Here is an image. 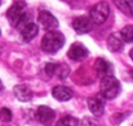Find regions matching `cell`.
<instances>
[{
    "label": "cell",
    "mask_w": 133,
    "mask_h": 126,
    "mask_svg": "<svg viewBox=\"0 0 133 126\" xmlns=\"http://www.w3.org/2000/svg\"><path fill=\"white\" fill-rule=\"evenodd\" d=\"M82 126H97V124L92 120V118H88L85 117L83 121H82Z\"/></svg>",
    "instance_id": "cell-21"
},
{
    "label": "cell",
    "mask_w": 133,
    "mask_h": 126,
    "mask_svg": "<svg viewBox=\"0 0 133 126\" xmlns=\"http://www.w3.org/2000/svg\"><path fill=\"white\" fill-rule=\"evenodd\" d=\"M38 21H39V25L42 28H44L45 31H54V28L58 27V21L56 19V17L46 12V10H42L39 13V17H38Z\"/></svg>",
    "instance_id": "cell-5"
},
{
    "label": "cell",
    "mask_w": 133,
    "mask_h": 126,
    "mask_svg": "<svg viewBox=\"0 0 133 126\" xmlns=\"http://www.w3.org/2000/svg\"><path fill=\"white\" fill-rule=\"evenodd\" d=\"M3 89V84H1V81H0V90Z\"/></svg>",
    "instance_id": "cell-23"
},
{
    "label": "cell",
    "mask_w": 133,
    "mask_h": 126,
    "mask_svg": "<svg viewBox=\"0 0 133 126\" xmlns=\"http://www.w3.org/2000/svg\"><path fill=\"white\" fill-rule=\"evenodd\" d=\"M38 31H39L38 25H35V23L32 22V23H30L29 26H26V27H25L22 31H19V32H21V36H22L23 41H30V40H32V39L38 35Z\"/></svg>",
    "instance_id": "cell-15"
},
{
    "label": "cell",
    "mask_w": 133,
    "mask_h": 126,
    "mask_svg": "<svg viewBox=\"0 0 133 126\" xmlns=\"http://www.w3.org/2000/svg\"><path fill=\"white\" fill-rule=\"evenodd\" d=\"M0 120L3 122H10L12 121V112L8 108H0Z\"/></svg>",
    "instance_id": "cell-20"
},
{
    "label": "cell",
    "mask_w": 133,
    "mask_h": 126,
    "mask_svg": "<svg viewBox=\"0 0 133 126\" xmlns=\"http://www.w3.org/2000/svg\"><path fill=\"white\" fill-rule=\"evenodd\" d=\"M123 45H124V41H123V39H122L119 32H115V34L110 35V38L107 40V48H109L110 51L118 53V51H120L123 49Z\"/></svg>",
    "instance_id": "cell-13"
},
{
    "label": "cell",
    "mask_w": 133,
    "mask_h": 126,
    "mask_svg": "<svg viewBox=\"0 0 133 126\" xmlns=\"http://www.w3.org/2000/svg\"><path fill=\"white\" fill-rule=\"evenodd\" d=\"M36 118L40 124L45 126H49L53 124L54 118H56V113L52 108L46 107V106H40L36 111Z\"/></svg>",
    "instance_id": "cell-8"
},
{
    "label": "cell",
    "mask_w": 133,
    "mask_h": 126,
    "mask_svg": "<svg viewBox=\"0 0 133 126\" xmlns=\"http://www.w3.org/2000/svg\"><path fill=\"white\" fill-rule=\"evenodd\" d=\"M52 94L59 102H66V100H70L72 98V90L67 86H63V85H58V86L53 87Z\"/></svg>",
    "instance_id": "cell-11"
},
{
    "label": "cell",
    "mask_w": 133,
    "mask_h": 126,
    "mask_svg": "<svg viewBox=\"0 0 133 126\" xmlns=\"http://www.w3.org/2000/svg\"><path fill=\"white\" fill-rule=\"evenodd\" d=\"M13 91H14L16 98L21 102H29L32 98V91L30 90V87L27 85H17Z\"/></svg>",
    "instance_id": "cell-14"
},
{
    "label": "cell",
    "mask_w": 133,
    "mask_h": 126,
    "mask_svg": "<svg viewBox=\"0 0 133 126\" xmlns=\"http://www.w3.org/2000/svg\"><path fill=\"white\" fill-rule=\"evenodd\" d=\"M110 16V8L109 4L105 1L97 3L96 5L92 6L90 9V21L96 25H102Z\"/></svg>",
    "instance_id": "cell-3"
},
{
    "label": "cell",
    "mask_w": 133,
    "mask_h": 126,
    "mask_svg": "<svg viewBox=\"0 0 133 126\" xmlns=\"http://www.w3.org/2000/svg\"><path fill=\"white\" fill-rule=\"evenodd\" d=\"M115 4L124 13H127L128 16H132L133 17V1H115Z\"/></svg>",
    "instance_id": "cell-18"
},
{
    "label": "cell",
    "mask_w": 133,
    "mask_h": 126,
    "mask_svg": "<svg viewBox=\"0 0 133 126\" xmlns=\"http://www.w3.org/2000/svg\"><path fill=\"white\" fill-rule=\"evenodd\" d=\"M0 5H1V1H0Z\"/></svg>",
    "instance_id": "cell-24"
},
{
    "label": "cell",
    "mask_w": 133,
    "mask_h": 126,
    "mask_svg": "<svg viewBox=\"0 0 133 126\" xmlns=\"http://www.w3.org/2000/svg\"><path fill=\"white\" fill-rule=\"evenodd\" d=\"M120 36L124 42H133V26H125L122 30Z\"/></svg>",
    "instance_id": "cell-19"
},
{
    "label": "cell",
    "mask_w": 133,
    "mask_h": 126,
    "mask_svg": "<svg viewBox=\"0 0 133 126\" xmlns=\"http://www.w3.org/2000/svg\"><path fill=\"white\" fill-rule=\"evenodd\" d=\"M129 55H131V58H132V61H133V48L131 49V51H129Z\"/></svg>",
    "instance_id": "cell-22"
},
{
    "label": "cell",
    "mask_w": 133,
    "mask_h": 126,
    "mask_svg": "<svg viewBox=\"0 0 133 126\" xmlns=\"http://www.w3.org/2000/svg\"><path fill=\"white\" fill-rule=\"evenodd\" d=\"M67 55H69L70 59H72L75 62H80V61H84L88 57V49L82 42H74L70 46Z\"/></svg>",
    "instance_id": "cell-7"
},
{
    "label": "cell",
    "mask_w": 133,
    "mask_h": 126,
    "mask_svg": "<svg viewBox=\"0 0 133 126\" xmlns=\"http://www.w3.org/2000/svg\"><path fill=\"white\" fill-rule=\"evenodd\" d=\"M99 89L106 99H114L120 91V84L114 76H106L101 79Z\"/></svg>",
    "instance_id": "cell-2"
},
{
    "label": "cell",
    "mask_w": 133,
    "mask_h": 126,
    "mask_svg": "<svg viewBox=\"0 0 133 126\" xmlns=\"http://www.w3.org/2000/svg\"><path fill=\"white\" fill-rule=\"evenodd\" d=\"M94 71L98 76L101 77H106V76H111V72H112V66L105 61L103 58H98L96 62H94Z\"/></svg>",
    "instance_id": "cell-10"
},
{
    "label": "cell",
    "mask_w": 133,
    "mask_h": 126,
    "mask_svg": "<svg viewBox=\"0 0 133 126\" xmlns=\"http://www.w3.org/2000/svg\"><path fill=\"white\" fill-rule=\"evenodd\" d=\"M88 107H89V111L92 112L93 116L96 117H99L103 115V109H105V104L103 102L97 98V97H93V98H89L88 99Z\"/></svg>",
    "instance_id": "cell-12"
},
{
    "label": "cell",
    "mask_w": 133,
    "mask_h": 126,
    "mask_svg": "<svg viewBox=\"0 0 133 126\" xmlns=\"http://www.w3.org/2000/svg\"><path fill=\"white\" fill-rule=\"evenodd\" d=\"M45 72L50 77L66 79L70 73V67L65 63H48L45 66Z\"/></svg>",
    "instance_id": "cell-4"
},
{
    "label": "cell",
    "mask_w": 133,
    "mask_h": 126,
    "mask_svg": "<svg viewBox=\"0 0 133 126\" xmlns=\"http://www.w3.org/2000/svg\"><path fill=\"white\" fill-rule=\"evenodd\" d=\"M63 44L65 36L59 31H49L42 40V48L46 53H56L63 46Z\"/></svg>",
    "instance_id": "cell-1"
},
{
    "label": "cell",
    "mask_w": 133,
    "mask_h": 126,
    "mask_svg": "<svg viewBox=\"0 0 133 126\" xmlns=\"http://www.w3.org/2000/svg\"><path fill=\"white\" fill-rule=\"evenodd\" d=\"M26 8V4L23 1H17L14 3L6 12V17H8V21L12 26H16V23L18 22V19L22 17V14L26 12L25 10Z\"/></svg>",
    "instance_id": "cell-6"
},
{
    "label": "cell",
    "mask_w": 133,
    "mask_h": 126,
    "mask_svg": "<svg viewBox=\"0 0 133 126\" xmlns=\"http://www.w3.org/2000/svg\"><path fill=\"white\" fill-rule=\"evenodd\" d=\"M57 126H79V120L72 116H65L58 121Z\"/></svg>",
    "instance_id": "cell-17"
},
{
    "label": "cell",
    "mask_w": 133,
    "mask_h": 126,
    "mask_svg": "<svg viewBox=\"0 0 133 126\" xmlns=\"http://www.w3.org/2000/svg\"><path fill=\"white\" fill-rule=\"evenodd\" d=\"M30 23H32V17H31V14L30 13H27V12H25L23 14H22V17L18 19V22L16 23V28L18 30V31H22L26 26H29Z\"/></svg>",
    "instance_id": "cell-16"
},
{
    "label": "cell",
    "mask_w": 133,
    "mask_h": 126,
    "mask_svg": "<svg viewBox=\"0 0 133 126\" xmlns=\"http://www.w3.org/2000/svg\"><path fill=\"white\" fill-rule=\"evenodd\" d=\"M72 27H74L75 32H78V34H87L92 30V21L85 16L76 17L72 21Z\"/></svg>",
    "instance_id": "cell-9"
}]
</instances>
